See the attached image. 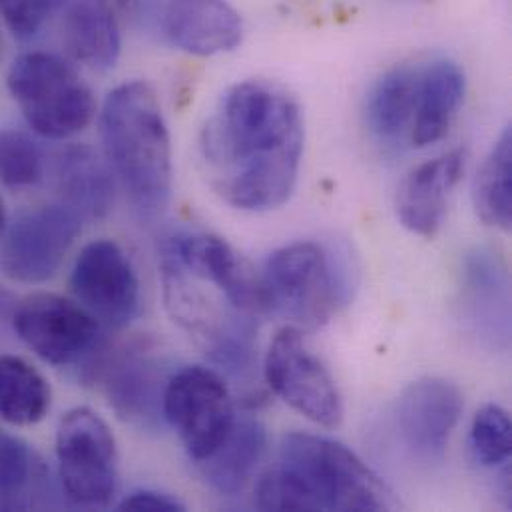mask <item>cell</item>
<instances>
[{
  "instance_id": "1",
  "label": "cell",
  "mask_w": 512,
  "mask_h": 512,
  "mask_svg": "<svg viewBox=\"0 0 512 512\" xmlns=\"http://www.w3.org/2000/svg\"><path fill=\"white\" fill-rule=\"evenodd\" d=\"M303 116L297 100L265 80L234 84L202 130L200 150L216 194L236 210L283 206L299 178Z\"/></svg>"
},
{
  "instance_id": "2",
  "label": "cell",
  "mask_w": 512,
  "mask_h": 512,
  "mask_svg": "<svg viewBox=\"0 0 512 512\" xmlns=\"http://www.w3.org/2000/svg\"><path fill=\"white\" fill-rule=\"evenodd\" d=\"M256 505L261 511L377 512L393 503L379 477L345 445L289 433L257 483Z\"/></svg>"
},
{
  "instance_id": "3",
  "label": "cell",
  "mask_w": 512,
  "mask_h": 512,
  "mask_svg": "<svg viewBox=\"0 0 512 512\" xmlns=\"http://www.w3.org/2000/svg\"><path fill=\"white\" fill-rule=\"evenodd\" d=\"M106 162L134 210L162 214L172 198L174 162L170 130L156 90L144 80L116 86L100 112Z\"/></svg>"
},
{
  "instance_id": "4",
  "label": "cell",
  "mask_w": 512,
  "mask_h": 512,
  "mask_svg": "<svg viewBox=\"0 0 512 512\" xmlns=\"http://www.w3.org/2000/svg\"><path fill=\"white\" fill-rule=\"evenodd\" d=\"M265 309L297 329H317L351 299L353 267L337 250L295 242L275 250L259 273Z\"/></svg>"
},
{
  "instance_id": "5",
  "label": "cell",
  "mask_w": 512,
  "mask_h": 512,
  "mask_svg": "<svg viewBox=\"0 0 512 512\" xmlns=\"http://www.w3.org/2000/svg\"><path fill=\"white\" fill-rule=\"evenodd\" d=\"M6 86L30 130L48 140L80 134L94 120L90 86L60 56L30 50L14 58Z\"/></svg>"
},
{
  "instance_id": "6",
  "label": "cell",
  "mask_w": 512,
  "mask_h": 512,
  "mask_svg": "<svg viewBox=\"0 0 512 512\" xmlns=\"http://www.w3.org/2000/svg\"><path fill=\"white\" fill-rule=\"evenodd\" d=\"M58 479L70 505L108 509L118 489V449L108 423L88 407L68 411L56 431Z\"/></svg>"
},
{
  "instance_id": "7",
  "label": "cell",
  "mask_w": 512,
  "mask_h": 512,
  "mask_svg": "<svg viewBox=\"0 0 512 512\" xmlns=\"http://www.w3.org/2000/svg\"><path fill=\"white\" fill-rule=\"evenodd\" d=\"M162 413L198 465L210 459L236 423L226 381L208 367H184L162 391Z\"/></svg>"
},
{
  "instance_id": "8",
  "label": "cell",
  "mask_w": 512,
  "mask_h": 512,
  "mask_svg": "<svg viewBox=\"0 0 512 512\" xmlns=\"http://www.w3.org/2000/svg\"><path fill=\"white\" fill-rule=\"evenodd\" d=\"M263 373L269 389L309 421L327 429L341 423L339 389L325 365L305 347L297 327L287 325L273 337Z\"/></svg>"
},
{
  "instance_id": "9",
  "label": "cell",
  "mask_w": 512,
  "mask_h": 512,
  "mask_svg": "<svg viewBox=\"0 0 512 512\" xmlns=\"http://www.w3.org/2000/svg\"><path fill=\"white\" fill-rule=\"evenodd\" d=\"M82 222L64 204L30 208L18 214L0 236V269L20 283L48 281L80 236Z\"/></svg>"
},
{
  "instance_id": "10",
  "label": "cell",
  "mask_w": 512,
  "mask_h": 512,
  "mask_svg": "<svg viewBox=\"0 0 512 512\" xmlns=\"http://www.w3.org/2000/svg\"><path fill=\"white\" fill-rule=\"evenodd\" d=\"M140 16L160 42L194 56L232 52L244 40L242 14L228 0H144Z\"/></svg>"
},
{
  "instance_id": "11",
  "label": "cell",
  "mask_w": 512,
  "mask_h": 512,
  "mask_svg": "<svg viewBox=\"0 0 512 512\" xmlns=\"http://www.w3.org/2000/svg\"><path fill=\"white\" fill-rule=\"evenodd\" d=\"M20 341L50 365L80 361L98 339L96 317L56 293H34L20 301L12 319Z\"/></svg>"
},
{
  "instance_id": "12",
  "label": "cell",
  "mask_w": 512,
  "mask_h": 512,
  "mask_svg": "<svg viewBox=\"0 0 512 512\" xmlns=\"http://www.w3.org/2000/svg\"><path fill=\"white\" fill-rule=\"evenodd\" d=\"M465 401L461 389L439 377L411 383L395 405V431L413 461L433 465L445 459Z\"/></svg>"
},
{
  "instance_id": "13",
  "label": "cell",
  "mask_w": 512,
  "mask_h": 512,
  "mask_svg": "<svg viewBox=\"0 0 512 512\" xmlns=\"http://www.w3.org/2000/svg\"><path fill=\"white\" fill-rule=\"evenodd\" d=\"M70 285L82 307L112 327L128 325L140 311L136 269L112 240L92 242L80 252Z\"/></svg>"
},
{
  "instance_id": "14",
  "label": "cell",
  "mask_w": 512,
  "mask_h": 512,
  "mask_svg": "<svg viewBox=\"0 0 512 512\" xmlns=\"http://www.w3.org/2000/svg\"><path fill=\"white\" fill-rule=\"evenodd\" d=\"M463 309L473 335L489 349L511 343V279L493 250L479 248L463 261Z\"/></svg>"
},
{
  "instance_id": "15",
  "label": "cell",
  "mask_w": 512,
  "mask_h": 512,
  "mask_svg": "<svg viewBox=\"0 0 512 512\" xmlns=\"http://www.w3.org/2000/svg\"><path fill=\"white\" fill-rule=\"evenodd\" d=\"M467 152H445L415 170L401 182L395 198L397 218L403 228L421 238H435L445 222L449 200L461 184Z\"/></svg>"
},
{
  "instance_id": "16",
  "label": "cell",
  "mask_w": 512,
  "mask_h": 512,
  "mask_svg": "<svg viewBox=\"0 0 512 512\" xmlns=\"http://www.w3.org/2000/svg\"><path fill=\"white\" fill-rule=\"evenodd\" d=\"M465 92L467 78L457 62L441 58L421 68L409 144L429 148L441 142L459 116Z\"/></svg>"
},
{
  "instance_id": "17",
  "label": "cell",
  "mask_w": 512,
  "mask_h": 512,
  "mask_svg": "<svg viewBox=\"0 0 512 512\" xmlns=\"http://www.w3.org/2000/svg\"><path fill=\"white\" fill-rule=\"evenodd\" d=\"M54 182L60 204L76 212L82 220L108 216L116 198V178L102 156L84 144H74L58 152L54 162Z\"/></svg>"
},
{
  "instance_id": "18",
  "label": "cell",
  "mask_w": 512,
  "mask_h": 512,
  "mask_svg": "<svg viewBox=\"0 0 512 512\" xmlns=\"http://www.w3.org/2000/svg\"><path fill=\"white\" fill-rule=\"evenodd\" d=\"M62 38L70 56L92 68L110 70L122 50L116 12L100 0H68Z\"/></svg>"
},
{
  "instance_id": "19",
  "label": "cell",
  "mask_w": 512,
  "mask_h": 512,
  "mask_svg": "<svg viewBox=\"0 0 512 512\" xmlns=\"http://www.w3.org/2000/svg\"><path fill=\"white\" fill-rule=\"evenodd\" d=\"M419 70L421 68L407 64L395 66L387 70L369 92L367 126L383 146L399 148L409 142Z\"/></svg>"
},
{
  "instance_id": "20",
  "label": "cell",
  "mask_w": 512,
  "mask_h": 512,
  "mask_svg": "<svg viewBox=\"0 0 512 512\" xmlns=\"http://www.w3.org/2000/svg\"><path fill=\"white\" fill-rule=\"evenodd\" d=\"M267 449L265 427L254 417L236 419L220 449L200 463L208 483L222 495H238L246 489Z\"/></svg>"
},
{
  "instance_id": "21",
  "label": "cell",
  "mask_w": 512,
  "mask_h": 512,
  "mask_svg": "<svg viewBox=\"0 0 512 512\" xmlns=\"http://www.w3.org/2000/svg\"><path fill=\"white\" fill-rule=\"evenodd\" d=\"M50 409V385L26 359L0 355V419L12 427H32Z\"/></svg>"
},
{
  "instance_id": "22",
  "label": "cell",
  "mask_w": 512,
  "mask_h": 512,
  "mask_svg": "<svg viewBox=\"0 0 512 512\" xmlns=\"http://www.w3.org/2000/svg\"><path fill=\"white\" fill-rule=\"evenodd\" d=\"M473 204L483 224L511 230L512 224V130L507 128L473 182Z\"/></svg>"
},
{
  "instance_id": "23",
  "label": "cell",
  "mask_w": 512,
  "mask_h": 512,
  "mask_svg": "<svg viewBox=\"0 0 512 512\" xmlns=\"http://www.w3.org/2000/svg\"><path fill=\"white\" fill-rule=\"evenodd\" d=\"M156 385L158 377L148 359L126 357L110 375V397L122 415L144 421L156 415V405H162Z\"/></svg>"
},
{
  "instance_id": "24",
  "label": "cell",
  "mask_w": 512,
  "mask_h": 512,
  "mask_svg": "<svg viewBox=\"0 0 512 512\" xmlns=\"http://www.w3.org/2000/svg\"><path fill=\"white\" fill-rule=\"evenodd\" d=\"M44 176V154L22 130L0 128V182L10 190H28Z\"/></svg>"
},
{
  "instance_id": "25",
  "label": "cell",
  "mask_w": 512,
  "mask_h": 512,
  "mask_svg": "<svg viewBox=\"0 0 512 512\" xmlns=\"http://www.w3.org/2000/svg\"><path fill=\"white\" fill-rule=\"evenodd\" d=\"M469 443L471 453L481 467H507L512 451L509 413L499 405H485L473 419Z\"/></svg>"
},
{
  "instance_id": "26",
  "label": "cell",
  "mask_w": 512,
  "mask_h": 512,
  "mask_svg": "<svg viewBox=\"0 0 512 512\" xmlns=\"http://www.w3.org/2000/svg\"><path fill=\"white\" fill-rule=\"evenodd\" d=\"M66 2L68 0H0V16L16 38L30 40Z\"/></svg>"
},
{
  "instance_id": "27",
  "label": "cell",
  "mask_w": 512,
  "mask_h": 512,
  "mask_svg": "<svg viewBox=\"0 0 512 512\" xmlns=\"http://www.w3.org/2000/svg\"><path fill=\"white\" fill-rule=\"evenodd\" d=\"M34 475V459L16 437L0 433V499H12L24 491Z\"/></svg>"
},
{
  "instance_id": "28",
  "label": "cell",
  "mask_w": 512,
  "mask_h": 512,
  "mask_svg": "<svg viewBox=\"0 0 512 512\" xmlns=\"http://www.w3.org/2000/svg\"><path fill=\"white\" fill-rule=\"evenodd\" d=\"M184 509L186 507L176 497L152 489L134 491L118 505V511L130 512H182Z\"/></svg>"
},
{
  "instance_id": "29",
  "label": "cell",
  "mask_w": 512,
  "mask_h": 512,
  "mask_svg": "<svg viewBox=\"0 0 512 512\" xmlns=\"http://www.w3.org/2000/svg\"><path fill=\"white\" fill-rule=\"evenodd\" d=\"M102 4H106L110 10H114V12H120V10H126L130 4H132V0H100Z\"/></svg>"
},
{
  "instance_id": "30",
  "label": "cell",
  "mask_w": 512,
  "mask_h": 512,
  "mask_svg": "<svg viewBox=\"0 0 512 512\" xmlns=\"http://www.w3.org/2000/svg\"><path fill=\"white\" fill-rule=\"evenodd\" d=\"M6 224H8V214H6L4 200H2V196H0V236H2L4 230H6Z\"/></svg>"
},
{
  "instance_id": "31",
  "label": "cell",
  "mask_w": 512,
  "mask_h": 512,
  "mask_svg": "<svg viewBox=\"0 0 512 512\" xmlns=\"http://www.w3.org/2000/svg\"><path fill=\"white\" fill-rule=\"evenodd\" d=\"M0 56H2V36H0Z\"/></svg>"
}]
</instances>
